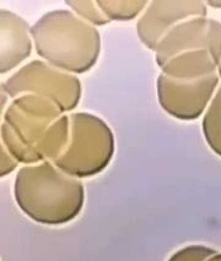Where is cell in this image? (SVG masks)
I'll return each instance as SVG.
<instances>
[{
  "label": "cell",
  "instance_id": "6da1fadb",
  "mask_svg": "<svg viewBox=\"0 0 221 261\" xmlns=\"http://www.w3.org/2000/svg\"><path fill=\"white\" fill-rule=\"evenodd\" d=\"M13 191L22 214L44 226L71 222L85 205L83 180L66 174L51 161L21 167Z\"/></svg>",
  "mask_w": 221,
  "mask_h": 261
},
{
  "label": "cell",
  "instance_id": "7a4b0ae2",
  "mask_svg": "<svg viewBox=\"0 0 221 261\" xmlns=\"http://www.w3.org/2000/svg\"><path fill=\"white\" fill-rule=\"evenodd\" d=\"M33 45L42 60L70 74L91 70L101 53V35L70 9H54L31 27Z\"/></svg>",
  "mask_w": 221,
  "mask_h": 261
},
{
  "label": "cell",
  "instance_id": "3957f363",
  "mask_svg": "<svg viewBox=\"0 0 221 261\" xmlns=\"http://www.w3.org/2000/svg\"><path fill=\"white\" fill-rule=\"evenodd\" d=\"M64 114L53 101L32 93L14 98L3 112L0 144L20 165L42 162L41 146L51 126Z\"/></svg>",
  "mask_w": 221,
  "mask_h": 261
},
{
  "label": "cell",
  "instance_id": "277c9868",
  "mask_svg": "<svg viewBox=\"0 0 221 261\" xmlns=\"http://www.w3.org/2000/svg\"><path fill=\"white\" fill-rule=\"evenodd\" d=\"M70 138L64 153L54 165L71 177H95L107 168L116 151V139L106 121L99 115L69 113Z\"/></svg>",
  "mask_w": 221,
  "mask_h": 261
},
{
  "label": "cell",
  "instance_id": "5b68a950",
  "mask_svg": "<svg viewBox=\"0 0 221 261\" xmlns=\"http://www.w3.org/2000/svg\"><path fill=\"white\" fill-rule=\"evenodd\" d=\"M2 91L11 99L27 93L46 97L56 103L63 113L68 114L78 107L83 87L77 75L36 59L21 66L7 79L2 84Z\"/></svg>",
  "mask_w": 221,
  "mask_h": 261
},
{
  "label": "cell",
  "instance_id": "8992f818",
  "mask_svg": "<svg viewBox=\"0 0 221 261\" xmlns=\"http://www.w3.org/2000/svg\"><path fill=\"white\" fill-rule=\"evenodd\" d=\"M220 86L219 75L181 80L160 74L156 80L159 105L166 113L178 120H197L204 115Z\"/></svg>",
  "mask_w": 221,
  "mask_h": 261
},
{
  "label": "cell",
  "instance_id": "52a82bcc",
  "mask_svg": "<svg viewBox=\"0 0 221 261\" xmlns=\"http://www.w3.org/2000/svg\"><path fill=\"white\" fill-rule=\"evenodd\" d=\"M208 7L202 0H153L137 22L140 42L155 51L157 44L174 27L183 21L205 17Z\"/></svg>",
  "mask_w": 221,
  "mask_h": 261
},
{
  "label": "cell",
  "instance_id": "ba28073f",
  "mask_svg": "<svg viewBox=\"0 0 221 261\" xmlns=\"http://www.w3.org/2000/svg\"><path fill=\"white\" fill-rule=\"evenodd\" d=\"M210 50L221 62V22L210 17H194L181 22L163 37L155 49L160 66L169 58L188 50Z\"/></svg>",
  "mask_w": 221,
  "mask_h": 261
},
{
  "label": "cell",
  "instance_id": "9c48e42d",
  "mask_svg": "<svg viewBox=\"0 0 221 261\" xmlns=\"http://www.w3.org/2000/svg\"><path fill=\"white\" fill-rule=\"evenodd\" d=\"M29 22L9 9H0V72L8 74L31 56L33 39Z\"/></svg>",
  "mask_w": 221,
  "mask_h": 261
},
{
  "label": "cell",
  "instance_id": "30bf717a",
  "mask_svg": "<svg viewBox=\"0 0 221 261\" xmlns=\"http://www.w3.org/2000/svg\"><path fill=\"white\" fill-rule=\"evenodd\" d=\"M220 60L210 50H188L169 58L160 66L162 74L181 80H194L216 74Z\"/></svg>",
  "mask_w": 221,
  "mask_h": 261
},
{
  "label": "cell",
  "instance_id": "8fae6325",
  "mask_svg": "<svg viewBox=\"0 0 221 261\" xmlns=\"http://www.w3.org/2000/svg\"><path fill=\"white\" fill-rule=\"evenodd\" d=\"M70 138V118L68 114H63L48 130L46 138L41 146V159L43 161L56 162L64 153Z\"/></svg>",
  "mask_w": 221,
  "mask_h": 261
},
{
  "label": "cell",
  "instance_id": "7c38bea8",
  "mask_svg": "<svg viewBox=\"0 0 221 261\" xmlns=\"http://www.w3.org/2000/svg\"><path fill=\"white\" fill-rule=\"evenodd\" d=\"M202 130L210 150L221 157V84L203 115Z\"/></svg>",
  "mask_w": 221,
  "mask_h": 261
},
{
  "label": "cell",
  "instance_id": "4fadbf2b",
  "mask_svg": "<svg viewBox=\"0 0 221 261\" xmlns=\"http://www.w3.org/2000/svg\"><path fill=\"white\" fill-rule=\"evenodd\" d=\"M99 7L110 21L139 19L149 2L146 0H97Z\"/></svg>",
  "mask_w": 221,
  "mask_h": 261
},
{
  "label": "cell",
  "instance_id": "5bb4252c",
  "mask_svg": "<svg viewBox=\"0 0 221 261\" xmlns=\"http://www.w3.org/2000/svg\"><path fill=\"white\" fill-rule=\"evenodd\" d=\"M65 5L80 19L95 27L105 26L111 22L99 7L97 0H68Z\"/></svg>",
  "mask_w": 221,
  "mask_h": 261
},
{
  "label": "cell",
  "instance_id": "9a60e30c",
  "mask_svg": "<svg viewBox=\"0 0 221 261\" xmlns=\"http://www.w3.org/2000/svg\"><path fill=\"white\" fill-rule=\"evenodd\" d=\"M215 253H216L215 249L207 245H187L172 254L167 261H207Z\"/></svg>",
  "mask_w": 221,
  "mask_h": 261
},
{
  "label": "cell",
  "instance_id": "2e32d148",
  "mask_svg": "<svg viewBox=\"0 0 221 261\" xmlns=\"http://www.w3.org/2000/svg\"><path fill=\"white\" fill-rule=\"evenodd\" d=\"M19 161L13 156L3 144H0V177L4 178L11 174L19 167Z\"/></svg>",
  "mask_w": 221,
  "mask_h": 261
},
{
  "label": "cell",
  "instance_id": "e0dca14e",
  "mask_svg": "<svg viewBox=\"0 0 221 261\" xmlns=\"http://www.w3.org/2000/svg\"><path fill=\"white\" fill-rule=\"evenodd\" d=\"M207 7H211L214 9H221V0H210V2H205Z\"/></svg>",
  "mask_w": 221,
  "mask_h": 261
},
{
  "label": "cell",
  "instance_id": "ac0fdd59",
  "mask_svg": "<svg viewBox=\"0 0 221 261\" xmlns=\"http://www.w3.org/2000/svg\"><path fill=\"white\" fill-rule=\"evenodd\" d=\"M207 261H221V253H219V251H216L213 256H210Z\"/></svg>",
  "mask_w": 221,
  "mask_h": 261
},
{
  "label": "cell",
  "instance_id": "d6986e66",
  "mask_svg": "<svg viewBox=\"0 0 221 261\" xmlns=\"http://www.w3.org/2000/svg\"><path fill=\"white\" fill-rule=\"evenodd\" d=\"M217 75H219V77H220V84H221V62H220V65H219V69H217Z\"/></svg>",
  "mask_w": 221,
  "mask_h": 261
}]
</instances>
